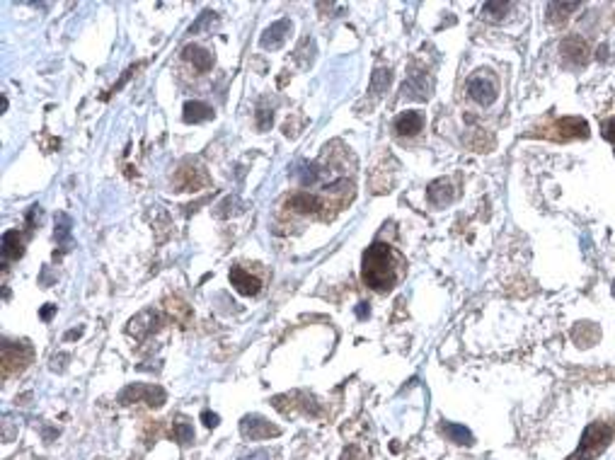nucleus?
<instances>
[{
	"label": "nucleus",
	"mask_w": 615,
	"mask_h": 460,
	"mask_svg": "<svg viewBox=\"0 0 615 460\" xmlns=\"http://www.w3.org/2000/svg\"><path fill=\"white\" fill-rule=\"evenodd\" d=\"M402 262L395 255V250L385 243H373L371 248L363 252V283L375 293H390L395 283L402 276Z\"/></svg>",
	"instance_id": "1"
},
{
	"label": "nucleus",
	"mask_w": 615,
	"mask_h": 460,
	"mask_svg": "<svg viewBox=\"0 0 615 460\" xmlns=\"http://www.w3.org/2000/svg\"><path fill=\"white\" fill-rule=\"evenodd\" d=\"M615 436V424L613 421H593L586 426L584 436L579 441V451L571 460H593L598 453H603L608 448V443Z\"/></svg>",
	"instance_id": "2"
},
{
	"label": "nucleus",
	"mask_w": 615,
	"mask_h": 460,
	"mask_svg": "<svg viewBox=\"0 0 615 460\" xmlns=\"http://www.w3.org/2000/svg\"><path fill=\"white\" fill-rule=\"evenodd\" d=\"M328 209H332L330 201H325L323 196H315L310 191H296L293 196H288L286 211L301 213V216H315L320 221H330Z\"/></svg>",
	"instance_id": "3"
},
{
	"label": "nucleus",
	"mask_w": 615,
	"mask_h": 460,
	"mask_svg": "<svg viewBox=\"0 0 615 460\" xmlns=\"http://www.w3.org/2000/svg\"><path fill=\"white\" fill-rule=\"evenodd\" d=\"M540 136L552 141H569V139H589V124L579 117H562L555 119L550 126H543Z\"/></svg>",
	"instance_id": "4"
},
{
	"label": "nucleus",
	"mask_w": 615,
	"mask_h": 460,
	"mask_svg": "<svg viewBox=\"0 0 615 460\" xmlns=\"http://www.w3.org/2000/svg\"><path fill=\"white\" fill-rule=\"evenodd\" d=\"M165 400L167 392L160 385H143V383H134V385H127L119 392V404L145 402L148 407H162Z\"/></svg>",
	"instance_id": "5"
},
{
	"label": "nucleus",
	"mask_w": 615,
	"mask_h": 460,
	"mask_svg": "<svg viewBox=\"0 0 615 460\" xmlns=\"http://www.w3.org/2000/svg\"><path fill=\"white\" fill-rule=\"evenodd\" d=\"M32 361V347L27 342H3V378H10L13 373H20L30 366Z\"/></svg>",
	"instance_id": "6"
},
{
	"label": "nucleus",
	"mask_w": 615,
	"mask_h": 460,
	"mask_svg": "<svg viewBox=\"0 0 615 460\" xmlns=\"http://www.w3.org/2000/svg\"><path fill=\"white\" fill-rule=\"evenodd\" d=\"M465 90H467V97H470L472 102H477V105H482V107H489L499 95L497 83H494V80L489 78V75H484V73L472 75V78L467 80Z\"/></svg>",
	"instance_id": "7"
},
{
	"label": "nucleus",
	"mask_w": 615,
	"mask_h": 460,
	"mask_svg": "<svg viewBox=\"0 0 615 460\" xmlns=\"http://www.w3.org/2000/svg\"><path fill=\"white\" fill-rule=\"evenodd\" d=\"M240 434L250 441H262L269 439V436H279L281 429L276 424H271L269 419L259 417V414H247L240 421Z\"/></svg>",
	"instance_id": "8"
},
{
	"label": "nucleus",
	"mask_w": 615,
	"mask_h": 460,
	"mask_svg": "<svg viewBox=\"0 0 615 460\" xmlns=\"http://www.w3.org/2000/svg\"><path fill=\"white\" fill-rule=\"evenodd\" d=\"M206 184H209V177L197 167H179L175 174L177 191H197L201 187H206Z\"/></svg>",
	"instance_id": "9"
},
{
	"label": "nucleus",
	"mask_w": 615,
	"mask_h": 460,
	"mask_svg": "<svg viewBox=\"0 0 615 460\" xmlns=\"http://www.w3.org/2000/svg\"><path fill=\"white\" fill-rule=\"evenodd\" d=\"M291 32V22L288 20H279L274 22V25H269L264 30L262 39H259V46L262 49H269V51H274V49H279L281 44L286 41V34Z\"/></svg>",
	"instance_id": "10"
},
{
	"label": "nucleus",
	"mask_w": 615,
	"mask_h": 460,
	"mask_svg": "<svg viewBox=\"0 0 615 460\" xmlns=\"http://www.w3.org/2000/svg\"><path fill=\"white\" fill-rule=\"evenodd\" d=\"M231 283L235 286V291L240 295H257L259 288H262L259 279H254L252 274L245 271L242 267H233L231 269Z\"/></svg>",
	"instance_id": "11"
},
{
	"label": "nucleus",
	"mask_w": 615,
	"mask_h": 460,
	"mask_svg": "<svg viewBox=\"0 0 615 460\" xmlns=\"http://www.w3.org/2000/svg\"><path fill=\"white\" fill-rule=\"evenodd\" d=\"M559 53H562L564 63L569 65H584L586 63V53H589V49H586V44L581 39H576V37H569V39L562 41V46H559Z\"/></svg>",
	"instance_id": "12"
},
{
	"label": "nucleus",
	"mask_w": 615,
	"mask_h": 460,
	"mask_svg": "<svg viewBox=\"0 0 615 460\" xmlns=\"http://www.w3.org/2000/svg\"><path fill=\"white\" fill-rule=\"evenodd\" d=\"M427 199L432 206H448L451 201L455 199V189L448 179H436V182L429 184L427 189Z\"/></svg>",
	"instance_id": "13"
},
{
	"label": "nucleus",
	"mask_w": 615,
	"mask_h": 460,
	"mask_svg": "<svg viewBox=\"0 0 615 460\" xmlns=\"http://www.w3.org/2000/svg\"><path fill=\"white\" fill-rule=\"evenodd\" d=\"M397 136H417L424 129V114L422 112H402L393 124Z\"/></svg>",
	"instance_id": "14"
},
{
	"label": "nucleus",
	"mask_w": 615,
	"mask_h": 460,
	"mask_svg": "<svg viewBox=\"0 0 615 460\" xmlns=\"http://www.w3.org/2000/svg\"><path fill=\"white\" fill-rule=\"evenodd\" d=\"M25 255V240L18 230H8L3 235V264L8 262H18Z\"/></svg>",
	"instance_id": "15"
},
{
	"label": "nucleus",
	"mask_w": 615,
	"mask_h": 460,
	"mask_svg": "<svg viewBox=\"0 0 615 460\" xmlns=\"http://www.w3.org/2000/svg\"><path fill=\"white\" fill-rule=\"evenodd\" d=\"M182 53H184V58H187V61L194 63V68H197L199 73H206V70L214 65V53L197 46V44H189V46H184Z\"/></svg>",
	"instance_id": "16"
},
{
	"label": "nucleus",
	"mask_w": 615,
	"mask_h": 460,
	"mask_svg": "<svg viewBox=\"0 0 615 460\" xmlns=\"http://www.w3.org/2000/svg\"><path fill=\"white\" fill-rule=\"evenodd\" d=\"M182 119L187 124H201V122H209V119H214V109H211L209 105H204V102H187L184 105V112H182Z\"/></svg>",
	"instance_id": "17"
},
{
	"label": "nucleus",
	"mask_w": 615,
	"mask_h": 460,
	"mask_svg": "<svg viewBox=\"0 0 615 460\" xmlns=\"http://www.w3.org/2000/svg\"><path fill=\"white\" fill-rule=\"evenodd\" d=\"M439 429H441V434H444L448 441L458 443V446H472V434L465 429V426L453 424V421H444V424H441Z\"/></svg>",
	"instance_id": "18"
},
{
	"label": "nucleus",
	"mask_w": 615,
	"mask_h": 460,
	"mask_svg": "<svg viewBox=\"0 0 615 460\" xmlns=\"http://www.w3.org/2000/svg\"><path fill=\"white\" fill-rule=\"evenodd\" d=\"M432 85H424V75H412L405 85H402V92L407 97H415V100H427Z\"/></svg>",
	"instance_id": "19"
},
{
	"label": "nucleus",
	"mask_w": 615,
	"mask_h": 460,
	"mask_svg": "<svg viewBox=\"0 0 615 460\" xmlns=\"http://www.w3.org/2000/svg\"><path fill=\"white\" fill-rule=\"evenodd\" d=\"M596 339H598V330L591 325V322H581V325L574 330L576 347H591V344L596 342Z\"/></svg>",
	"instance_id": "20"
},
{
	"label": "nucleus",
	"mask_w": 615,
	"mask_h": 460,
	"mask_svg": "<svg viewBox=\"0 0 615 460\" xmlns=\"http://www.w3.org/2000/svg\"><path fill=\"white\" fill-rule=\"evenodd\" d=\"M53 238H56L58 245L68 248L70 245V216L66 213H58L56 216V230H53Z\"/></svg>",
	"instance_id": "21"
},
{
	"label": "nucleus",
	"mask_w": 615,
	"mask_h": 460,
	"mask_svg": "<svg viewBox=\"0 0 615 460\" xmlns=\"http://www.w3.org/2000/svg\"><path fill=\"white\" fill-rule=\"evenodd\" d=\"M509 10H511V3H497V0H492V3L482 5V18L489 22H499Z\"/></svg>",
	"instance_id": "22"
},
{
	"label": "nucleus",
	"mask_w": 615,
	"mask_h": 460,
	"mask_svg": "<svg viewBox=\"0 0 615 460\" xmlns=\"http://www.w3.org/2000/svg\"><path fill=\"white\" fill-rule=\"evenodd\" d=\"M172 439H175L177 443H182V446H187V443L194 441V431H192V424H187L184 419H177L175 424H172Z\"/></svg>",
	"instance_id": "23"
},
{
	"label": "nucleus",
	"mask_w": 615,
	"mask_h": 460,
	"mask_svg": "<svg viewBox=\"0 0 615 460\" xmlns=\"http://www.w3.org/2000/svg\"><path fill=\"white\" fill-rule=\"evenodd\" d=\"M390 78H393V75H390V70L388 68H378L373 73V83H371V92L375 97L378 95H383L385 90H388V85H390Z\"/></svg>",
	"instance_id": "24"
},
{
	"label": "nucleus",
	"mask_w": 615,
	"mask_h": 460,
	"mask_svg": "<svg viewBox=\"0 0 615 460\" xmlns=\"http://www.w3.org/2000/svg\"><path fill=\"white\" fill-rule=\"evenodd\" d=\"M574 10H579V3H550L548 5V15L559 13L552 22H557V20L564 22V20H567V15H564V13H574Z\"/></svg>",
	"instance_id": "25"
},
{
	"label": "nucleus",
	"mask_w": 615,
	"mask_h": 460,
	"mask_svg": "<svg viewBox=\"0 0 615 460\" xmlns=\"http://www.w3.org/2000/svg\"><path fill=\"white\" fill-rule=\"evenodd\" d=\"M211 22H216V13H211V10H204V13L199 15V20L194 22L192 27H189V34H197V32L206 30V27H209Z\"/></svg>",
	"instance_id": "26"
},
{
	"label": "nucleus",
	"mask_w": 615,
	"mask_h": 460,
	"mask_svg": "<svg viewBox=\"0 0 615 460\" xmlns=\"http://www.w3.org/2000/svg\"><path fill=\"white\" fill-rule=\"evenodd\" d=\"M271 119H274V114L269 112V109H257V129L259 131H266L271 126Z\"/></svg>",
	"instance_id": "27"
},
{
	"label": "nucleus",
	"mask_w": 615,
	"mask_h": 460,
	"mask_svg": "<svg viewBox=\"0 0 615 460\" xmlns=\"http://www.w3.org/2000/svg\"><path fill=\"white\" fill-rule=\"evenodd\" d=\"M201 421H204V426H209V429H216L221 419L216 412H209V409H206V412H201Z\"/></svg>",
	"instance_id": "28"
},
{
	"label": "nucleus",
	"mask_w": 615,
	"mask_h": 460,
	"mask_svg": "<svg viewBox=\"0 0 615 460\" xmlns=\"http://www.w3.org/2000/svg\"><path fill=\"white\" fill-rule=\"evenodd\" d=\"M603 136H606L608 141H613V143H615V117L608 119V122L603 124Z\"/></svg>",
	"instance_id": "29"
},
{
	"label": "nucleus",
	"mask_w": 615,
	"mask_h": 460,
	"mask_svg": "<svg viewBox=\"0 0 615 460\" xmlns=\"http://www.w3.org/2000/svg\"><path fill=\"white\" fill-rule=\"evenodd\" d=\"M242 460H269V453H266V451H254V453H250V456H245Z\"/></svg>",
	"instance_id": "30"
},
{
	"label": "nucleus",
	"mask_w": 615,
	"mask_h": 460,
	"mask_svg": "<svg viewBox=\"0 0 615 460\" xmlns=\"http://www.w3.org/2000/svg\"><path fill=\"white\" fill-rule=\"evenodd\" d=\"M53 310H56V305H46V308L41 310V320H48V317L53 315Z\"/></svg>",
	"instance_id": "31"
},
{
	"label": "nucleus",
	"mask_w": 615,
	"mask_h": 460,
	"mask_svg": "<svg viewBox=\"0 0 615 460\" xmlns=\"http://www.w3.org/2000/svg\"><path fill=\"white\" fill-rule=\"evenodd\" d=\"M356 315H358V317H368V303H358Z\"/></svg>",
	"instance_id": "32"
}]
</instances>
